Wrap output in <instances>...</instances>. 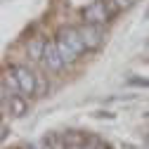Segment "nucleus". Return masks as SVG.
Masks as SVG:
<instances>
[{
	"mask_svg": "<svg viewBox=\"0 0 149 149\" xmlns=\"http://www.w3.org/2000/svg\"><path fill=\"white\" fill-rule=\"evenodd\" d=\"M128 85H135V88H149V81H147V78H140V76H130V78H128Z\"/></svg>",
	"mask_w": 149,
	"mask_h": 149,
	"instance_id": "obj_10",
	"label": "nucleus"
},
{
	"mask_svg": "<svg viewBox=\"0 0 149 149\" xmlns=\"http://www.w3.org/2000/svg\"><path fill=\"white\" fill-rule=\"evenodd\" d=\"M45 45H47V40H43V38H31V43H29V54H31V59H43Z\"/></svg>",
	"mask_w": 149,
	"mask_h": 149,
	"instance_id": "obj_8",
	"label": "nucleus"
},
{
	"mask_svg": "<svg viewBox=\"0 0 149 149\" xmlns=\"http://www.w3.org/2000/svg\"><path fill=\"white\" fill-rule=\"evenodd\" d=\"M57 36H62V38L76 50L78 54H83L88 47H85V43H83V38H81V31L78 29H73V26H64V29H59V33Z\"/></svg>",
	"mask_w": 149,
	"mask_h": 149,
	"instance_id": "obj_5",
	"label": "nucleus"
},
{
	"mask_svg": "<svg viewBox=\"0 0 149 149\" xmlns=\"http://www.w3.org/2000/svg\"><path fill=\"white\" fill-rule=\"evenodd\" d=\"M95 116H97V118H114V114H109V111H97Z\"/></svg>",
	"mask_w": 149,
	"mask_h": 149,
	"instance_id": "obj_13",
	"label": "nucleus"
},
{
	"mask_svg": "<svg viewBox=\"0 0 149 149\" xmlns=\"http://www.w3.org/2000/svg\"><path fill=\"white\" fill-rule=\"evenodd\" d=\"M17 81H19V88H22V95H33L36 90H38V83H36V73L29 69V66H22V64H14L12 66Z\"/></svg>",
	"mask_w": 149,
	"mask_h": 149,
	"instance_id": "obj_2",
	"label": "nucleus"
},
{
	"mask_svg": "<svg viewBox=\"0 0 149 149\" xmlns=\"http://www.w3.org/2000/svg\"><path fill=\"white\" fill-rule=\"evenodd\" d=\"M111 3H114L118 10H125V7H130V5H133V0H111Z\"/></svg>",
	"mask_w": 149,
	"mask_h": 149,
	"instance_id": "obj_11",
	"label": "nucleus"
},
{
	"mask_svg": "<svg viewBox=\"0 0 149 149\" xmlns=\"http://www.w3.org/2000/svg\"><path fill=\"white\" fill-rule=\"evenodd\" d=\"M81 38L85 43L88 50H97L104 43V26H95V24H83L81 29Z\"/></svg>",
	"mask_w": 149,
	"mask_h": 149,
	"instance_id": "obj_4",
	"label": "nucleus"
},
{
	"mask_svg": "<svg viewBox=\"0 0 149 149\" xmlns=\"http://www.w3.org/2000/svg\"><path fill=\"white\" fill-rule=\"evenodd\" d=\"M54 43H57V47H59V54H62V59H64V64H73V62H76L78 57H81V54L76 52V50H73L64 38H62V36H57V40H54Z\"/></svg>",
	"mask_w": 149,
	"mask_h": 149,
	"instance_id": "obj_6",
	"label": "nucleus"
},
{
	"mask_svg": "<svg viewBox=\"0 0 149 149\" xmlns=\"http://www.w3.org/2000/svg\"><path fill=\"white\" fill-rule=\"evenodd\" d=\"M43 144H45V149H66L64 147V137L59 133H47L43 137Z\"/></svg>",
	"mask_w": 149,
	"mask_h": 149,
	"instance_id": "obj_9",
	"label": "nucleus"
},
{
	"mask_svg": "<svg viewBox=\"0 0 149 149\" xmlns=\"http://www.w3.org/2000/svg\"><path fill=\"white\" fill-rule=\"evenodd\" d=\"M109 3H104V0H92V3L88 7H83V19L85 24H95V26H104L109 22L111 12L107 10Z\"/></svg>",
	"mask_w": 149,
	"mask_h": 149,
	"instance_id": "obj_1",
	"label": "nucleus"
},
{
	"mask_svg": "<svg viewBox=\"0 0 149 149\" xmlns=\"http://www.w3.org/2000/svg\"><path fill=\"white\" fill-rule=\"evenodd\" d=\"M26 149H38V147H33V144H31V147H26Z\"/></svg>",
	"mask_w": 149,
	"mask_h": 149,
	"instance_id": "obj_15",
	"label": "nucleus"
},
{
	"mask_svg": "<svg viewBox=\"0 0 149 149\" xmlns=\"http://www.w3.org/2000/svg\"><path fill=\"white\" fill-rule=\"evenodd\" d=\"M69 149H92L88 142H83V140H78V142H73V144H69Z\"/></svg>",
	"mask_w": 149,
	"mask_h": 149,
	"instance_id": "obj_12",
	"label": "nucleus"
},
{
	"mask_svg": "<svg viewBox=\"0 0 149 149\" xmlns=\"http://www.w3.org/2000/svg\"><path fill=\"white\" fill-rule=\"evenodd\" d=\"M40 62H43V66H45L47 71H52V73H59V71L64 69V59H62L59 47H57V43H54V40H47Z\"/></svg>",
	"mask_w": 149,
	"mask_h": 149,
	"instance_id": "obj_3",
	"label": "nucleus"
},
{
	"mask_svg": "<svg viewBox=\"0 0 149 149\" xmlns=\"http://www.w3.org/2000/svg\"><path fill=\"white\" fill-rule=\"evenodd\" d=\"M144 19H149V7H147V12H144Z\"/></svg>",
	"mask_w": 149,
	"mask_h": 149,
	"instance_id": "obj_14",
	"label": "nucleus"
},
{
	"mask_svg": "<svg viewBox=\"0 0 149 149\" xmlns=\"http://www.w3.org/2000/svg\"><path fill=\"white\" fill-rule=\"evenodd\" d=\"M26 109H29L26 95H12V97H10V111H12L14 118H22V116L26 114Z\"/></svg>",
	"mask_w": 149,
	"mask_h": 149,
	"instance_id": "obj_7",
	"label": "nucleus"
}]
</instances>
